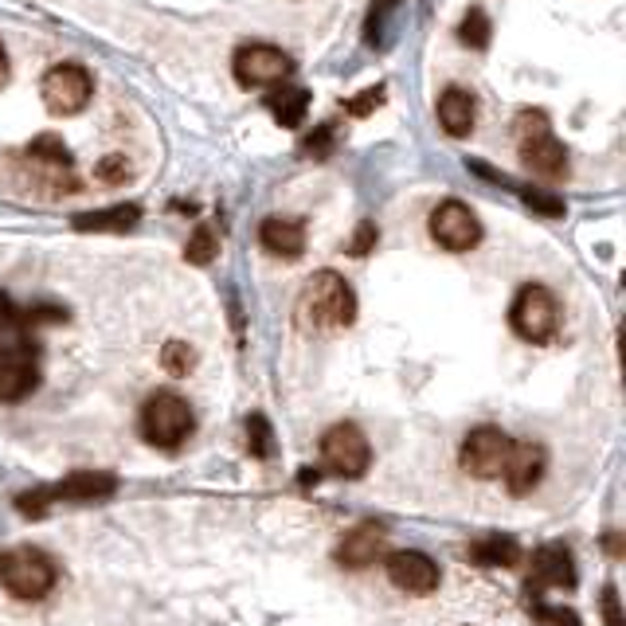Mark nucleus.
I'll return each mask as SVG.
<instances>
[{"label":"nucleus","mask_w":626,"mask_h":626,"mask_svg":"<svg viewBox=\"0 0 626 626\" xmlns=\"http://www.w3.org/2000/svg\"><path fill=\"white\" fill-rule=\"evenodd\" d=\"M517 153H521V165L528 173L544 176V180H556V176L567 173V149L552 126H548V114L544 110H525L517 117Z\"/></svg>","instance_id":"obj_2"},{"label":"nucleus","mask_w":626,"mask_h":626,"mask_svg":"<svg viewBox=\"0 0 626 626\" xmlns=\"http://www.w3.org/2000/svg\"><path fill=\"white\" fill-rule=\"evenodd\" d=\"M16 322V305H12V298L4 290H0V333L9 329V325Z\"/></svg>","instance_id":"obj_32"},{"label":"nucleus","mask_w":626,"mask_h":626,"mask_svg":"<svg viewBox=\"0 0 626 626\" xmlns=\"http://www.w3.org/2000/svg\"><path fill=\"white\" fill-rule=\"evenodd\" d=\"M376 247V224H361L356 227V239L349 243V254H368Z\"/></svg>","instance_id":"obj_30"},{"label":"nucleus","mask_w":626,"mask_h":626,"mask_svg":"<svg viewBox=\"0 0 626 626\" xmlns=\"http://www.w3.org/2000/svg\"><path fill=\"white\" fill-rule=\"evenodd\" d=\"M90 95H95L90 71L78 67V63H55V67L43 75V83H39L43 107L59 117H71V114H78V110H87Z\"/></svg>","instance_id":"obj_7"},{"label":"nucleus","mask_w":626,"mask_h":626,"mask_svg":"<svg viewBox=\"0 0 626 626\" xmlns=\"http://www.w3.org/2000/svg\"><path fill=\"white\" fill-rule=\"evenodd\" d=\"M509 325H513V333L525 337V341H537V345L548 341L560 325V305L556 298H552V290L537 283L521 286L517 298H513V310H509Z\"/></svg>","instance_id":"obj_5"},{"label":"nucleus","mask_w":626,"mask_h":626,"mask_svg":"<svg viewBox=\"0 0 626 626\" xmlns=\"http://www.w3.org/2000/svg\"><path fill=\"white\" fill-rule=\"evenodd\" d=\"M9 83V51H4V43H0V87Z\"/></svg>","instance_id":"obj_34"},{"label":"nucleus","mask_w":626,"mask_h":626,"mask_svg":"<svg viewBox=\"0 0 626 626\" xmlns=\"http://www.w3.org/2000/svg\"><path fill=\"white\" fill-rule=\"evenodd\" d=\"M509 435L498 427H478L470 430L466 442H462V470H466L470 478H498L501 466H505V454H509Z\"/></svg>","instance_id":"obj_10"},{"label":"nucleus","mask_w":626,"mask_h":626,"mask_svg":"<svg viewBox=\"0 0 626 626\" xmlns=\"http://www.w3.org/2000/svg\"><path fill=\"white\" fill-rule=\"evenodd\" d=\"M470 560H481V564H517L521 560V548L513 544L509 537H489V540H478V544H470Z\"/></svg>","instance_id":"obj_21"},{"label":"nucleus","mask_w":626,"mask_h":626,"mask_svg":"<svg viewBox=\"0 0 626 626\" xmlns=\"http://www.w3.org/2000/svg\"><path fill=\"white\" fill-rule=\"evenodd\" d=\"M39 380L36 349L28 345H0V403L24 400Z\"/></svg>","instance_id":"obj_11"},{"label":"nucleus","mask_w":626,"mask_h":626,"mask_svg":"<svg viewBox=\"0 0 626 626\" xmlns=\"http://www.w3.org/2000/svg\"><path fill=\"white\" fill-rule=\"evenodd\" d=\"M235 83L247 90H263L274 83H286L293 71V59L274 43H243L231 59Z\"/></svg>","instance_id":"obj_6"},{"label":"nucleus","mask_w":626,"mask_h":626,"mask_svg":"<svg viewBox=\"0 0 626 626\" xmlns=\"http://www.w3.org/2000/svg\"><path fill=\"white\" fill-rule=\"evenodd\" d=\"M489 36H493V24H489V16L481 9H470L466 16H462L459 24V39L466 43V48H489Z\"/></svg>","instance_id":"obj_22"},{"label":"nucleus","mask_w":626,"mask_h":626,"mask_svg":"<svg viewBox=\"0 0 626 626\" xmlns=\"http://www.w3.org/2000/svg\"><path fill=\"white\" fill-rule=\"evenodd\" d=\"M388 579L400 591H408V596H430L439 587V564L427 552L403 548V552H391L388 556Z\"/></svg>","instance_id":"obj_12"},{"label":"nucleus","mask_w":626,"mask_h":626,"mask_svg":"<svg viewBox=\"0 0 626 626\" xmlns=\"http://www.w3.org/2000/svg\"><path fill=\"white\" fill-rule=\"evenodd\" d=\"M474 117H478V110H474V95L462 87H447L439 95V126L447 129L450 137H470V129H474Z\"/></svg>","instance_id":"obj_16"},{"label":"nucleus","mask_w":626,"mask_h":626,"mask_svg":"<svg viewBox=\"0 0 626 626\" xmlns=\"http://www.w3.org/2000/svg\"><path fill=\"white\" fill-rule=\"evenodd\" d=\"M333 149V126H322V129H313L310 137H305V153L313 156H325Z\"/></svg>","instance_id":"obj_29"},{"label":"nucleus","mask_w":626,"mask_h":626,"mask_svg":"<svg viewBox=\"0 0 626 626\" xmlns=\"http://www.w3.org/2000/svg\"><path fill=\"white\" fill-rule=\"evenodd\" d=\"M192 408L176 391H153L141 408V435H146L149 447L176 450L192 435Z\"/></svg>","instance_id":"obj_4"},{"label":"nucleus","mask_w":626,"mask_h":626,"mask_svg":"<svg viewBox=\"0 0 626 626\" xmlns=\"http://www.w3.org/2000/svg\"><path fill=\"white\" fill-rule=\"evenodd\" d=\"M603 615H606V626H623V611H618L615 587H606L603 591Z\"/></svg>","instance_id":"obj_31"},{"label":"nucleus","mask_w":626,"mask_h":626,"mask_svg":"<svg viewBox=\"0 0 626 626\" xmlns=\"http://www.w3.org/2000/svg\"><path fill=\"white\" fill-rule=\"evenodd\" d=\"M161 361H165V368L173 372V376H185L188 368H192V349L188 345H180V341H173V345H165V352H161Z\"/></svg>","instance_id":"obj_26"},{"label":"nucleus","mask_w":626,"mask_h":626,"mask_svg":"<svg viewBox=\"0 0 626 626\" xmlns=\"http://www.w3.org/2000/svg\"><path fill=\"white\" fill-rule=\"evenodd\" d=\"M430 239L447 251H470V247L481 243V220L474 215V208L462 204V200H442L427 220Z\"/></svg>","instance_id":"obj_9"},{"label":"nucleus","mask_w":626,"mask_h":626,"mask_svg":"<svg viewBox=\"0 0 626 626\" xmlns=\"http://www.w3.org/2000/svg\"><path fill=\"white\" fill-rule=\"evenodd\" d=\"M380 102H384V87H368V90H361L356 98H349V114L364 117V114H372V110L380 107Z\"/></svg>","instance_id":"obj_28"},{"label":"nucleus","mask_w":626,"mask_h":626,"mask_svg":"<svg viewBox=\"0 0 626 626\" xmlns=\"http://www.w3.org/2000/svg\"><path fill=\"white\" fill-rule=\"evenodd\" d=\"M356 317V293L337 271H317L298 293V325L305 333H337Z\"/></svg>","instance_id":"obj_1"},{"label":"nucleus","mask_w":626,"mask_h":626,"mask_svg":"<svg viewBox=\"0 0 626 626\" xmlns=\"http://www.w3.org/2000/svg\"><path fill=\"white\" fill-rule=\"evenodd\" d=\"M117 481L110 474H95V470H83V474H71L59 486H51V501H98L110 498Z\"/></svg>","instance_id":"obj_18"},{"label":"nucleus","mask_w":626,"mask_h":626,"mask_svg":"<svg viewBox=\"0 0 626 626\" xmlns=\"http://www.w3.org/2000/svg\"><path fill=\"white\" fill-rule=\"evenodd\" d=\"M259 243L271 254H278V259H298V254L305 251V227L293 224V220L271 215V220H263V227H259Z\"/></svg>","instance_id":"obj_17"},{"label":"nucleus","mask_w":626,"mask_h":626,"mask_svg":"<svg viewBox=\"0 0 626 626\" xmlns=\"http://www.w3.org/2000/svg\"><path fill=\"white\" fill-rule=\"evenodd\" d=\"M384 548V533L376 525H361L352 528L349 537L337 544V564L349 567V572H361V567L376 564V556H380Z\"/></svg>","instance_id":"obj_15"},{"label":"nucleus","mask_w":626,"mask_h":626,"mask_svg":"<svg viewBox=\"0 0 626 626\" xmlns=\"http://www.w3.org/2000/svg\"><path fill=\"white\" fill-rule=\"evenodd\" d=\"M528 584H537V587H572L576 584V567H572L567 548L548 544V548H540V552H533Z\"/></svg>","instance_id":"obj_14"},{"label":"nucleus","mask_w":626,"mask_h":626,"mask_svg":"<svg viewBox=\"0 0 626 626\" xmlns=\"http://www.w3.org/2000/svg\"><path fill=\"white\" fill-rule=\"evenodd\" d=\"M540 474H544V447L537 442H509L505 466H501V478L513 493H528L537 486Z\"/></svg>","instance_id":"obj_13"},{"label":"nucleus","mask_w":626,"mask_h":626,"mask_svg":"<svg viewBox=\"0 0 626 626\" xmlns=\"http://www.w3.org/2000/svg\"><path fill=\"white\" fill-rule=\"evenodd\" d=\"M220 254V235L212 231L208 224H200L192 231V239H188V247H185V259L188 263H196V266H208Z\"/></svg>","instance_id":"obj_23"},{"label":"nucleus","mask_w":626,"mask_h":626,"mask_svg":"<svg viewBox=\"0 0 626 626\" xmlns=\"http://www.w3.org/2000/svg\"><path fill=\"white\" fill-rule=\"evenodd\" d=\"M544 623L548 626H579L576 611H544Z\"/></svg>","instance_id":"obj_33"},{"label":"nucleus","mask_w":626,"mask_h":626,"mask_svg":"<svg viewBox=\"0 0 626 626\" xmlns=\"http://www.w3.org/2000/svg\"><path fill=\"white\" fill-rule=\"evenodd\" d=\"M266 110L274 114V122L286 129H298L310 114V90L305 87H283L266 98Z\"/></svg>","instance_id":"obj_19"},{"label":"nucleus","mask_w":626,"mask_h":626,"mask_svg":"<svg viewBox=\"0 0 626 626\" xmlns=\"http://www.w3.org/2000/svg\"><path fill=\"white\" fill-rule=\"evenodd\" d=\"M137 220H141V208H137V204H117V208H107V212L75 215V227H78V231H129Z\"/></svg>","instance_id":"obj_20"},{"label":"nucleus","mask_w":626,"mask_h":626,"mask_svg":"<svg viewBox=\"0 0 626 626\" xmlns=\"http://www.w3.org/2000/svg\"><path fill=\"white\" fill-rule=\"evenodd\" d=\"M521 200L540 215H564V200H556L552 192H540V188H521Z\"/></svg>","instance_id":"obj_25"},{"label":"nucleus","mask_w":626,"mask_h":626,"mask_svg":"<svg viewBox=\"0 0 626 626\" xmlns=\"http://www.w3.org/2000/svg\"><path fill=\"white\" fill-rule=\"evenodd\" d=\"M247 442H251V450L259 454V459H266V454L274 450L271 423H266L263 415H251V420H247Z\"/></svg>","instance_id":"obj_24"},{"label":"nucleus","mask_w":626,"mask_h":626,"mask_svg":"<svg viewBox=\"0 0 626 626\" xmlns=\"http://www.w3.org/2000/svg\"><path fill=\"white\" fill-rule=\"evenodd\" d=\"M95 176L102 185H122L129 176V161L126 156H107V161H98L95 165Z\"/></svg>","instance_id":"obj_27"},{"label":"nucleus","mask_w":626,"mask_h":626,"mask_svg":"<svg viewBox=\"0 0 626 626\" xmlns=\"http://www.w3.org/2000/svg\"><path fill=\"white\" fill-rule=\"evenodd\" d=\"M322 462L337 478H361L372 462V450L364 430L356 423H337L322 435Z\"/></svg>","instance_id":"obj_8"},{"label":"nucleus","mask_w":626,"mask_h":626,"mask_svg":"<svg viewBox=\"0 0 626 626\" xmlns=\"http://www.w3.org/2000/svg\"><path fill=\"white\" fill-rule=\"evenodd\" d=\"M55 579H59L55 560L48 552H39V548H9V552H0V587L12 599L36 603V599L51 596Z\"/></svg>","instance_id":"obj_3"}]
</instances>
